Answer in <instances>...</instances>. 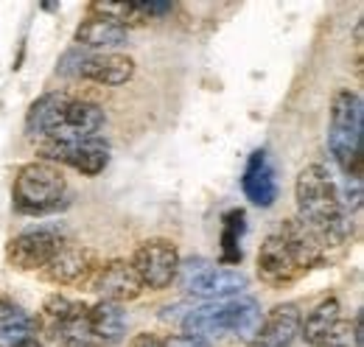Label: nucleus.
Listing matches in <instances>:
<instances>
[{"instance_id":"1","label":"nucleus","mask_w":364,"mask_h":347,"mask_svg":"<svg viewBox=\"0 0 364 347\" xmlns=\"http://www.w3.org/2000/svg\"><path fill=\"white\" fill-rule=\"evenodd\" d=\"M294 199L300 208V221L322 241V247L325 244H342L348 238L350 221L345 213L339 188L325 166L311 163L297 174Z\"/></svg>"},{"instance_id":"2","label":"nucleus","mask_w":364,"mask_h":347,"mask_svg":"<svg viewBox=\"0 0 364 347\" xmlns=\"http://www.w3.org/2000/svg\"><path fill=\"white\" fill-rule=\"evenodd\" d=\"M180 322L182 333L188 336H238V339H252L258 325H261V305L252 297H232L219 303L191 305L182 311V316H171ZM168 319V322H171Z\"/></svg>"},{"instance_id":"3","label":"nucleus","mask_w":364,"mask_h":347,"mask_svg":"<svg viewBox=\"0 0 364 347\" xmlns=\"http://www.w3.org/2000/svg\"><path fill=\"white\" fill-rule=\"evenodd\" d=\"M364 104L356 90H339L331 104L328 149L348 179H362Z\"/></svg>"},{"instance_id":"4","label":"nucleus","mask_w":364,"mask_h":347,"mask_svg":"<svg viewBox=\"0 0 364 347\" xmlns=\"http://www.w3.org/2000/svg\"><path fill=\"white\" fill-rule=\"evenodd\" d=\"M65 193H68V182H65L62 171L43 160L26 163L17 171L14 188H11L14 210L23 216H46L50 210H56L62 205Z\"/></svg>"},{"instance_id":"5","label":"nucleus","mask_w":364,"mask_h":347,"mask_svg":"<svg viewBox=\"0 0 364 347\" xmlns=\"http://www.w3.org/2000/svg\"><path fill=\"white\" fill-rule=\"evenodd\" d=\"M180 283L182 289L193 297H202L208 303L232 300L241 297L250 289V277L238 269H230L222 263H210L205 258H191L180 263Z\"/></svg>"},{"instance_id":"6","label":"nucleus","mask_w":364,"mask_h":347,"mask_svg":"<svg viewBox=\"0 0 364 347\" xmlns=\"http://www.w3.org/2000/svg\"><path fill=\"white\" fill-rule=\"evenodd\" d=\"M180 252L174 247V241L168 238H149L143 241L135 250V266L137 277L143 280V286L160 292V289H168L180 272Z\"/></svg>"},{"instance_id":"7","label":"nucleus","mask_w":364,"mask_h":347,"mask_svg":"<svg viewBox=\"0 0 364 347\" xmlns=\"http://www.w3.org/2000/svg\"><path fill=\"white\" fill-rule=\"evenodd\" d=\"M65 244L68 241L59 227H37V230H26V233L14 235L9 241L6 255L14 269L31 272V269H43Z\"/></svg>"},{"instance_id":"8","label":"nucleus","mask_w":364,"mask_h":347,"mask_svg":"<svg viewBox=\"0 0 364 347\" xmlns=\"http://www.w3.org/2000/svg\"><path fill=\"white\" fill-rule=\"evenodd\" d=\"M40 154H43V163H62V166H70L76 171L95 176L107 169L109 163V146L98 137L90 140H70V143H62V140H46L40 146Z\"/></svg>"},{"instance_id":"9","label":"nucleus","mask_w":364,"mask_h":347,"mask_svg":"<svg viewBox=\"0 0 364 347\" xmlns=\"http://www.w3.org/2000/svg\"><path fill=\"white\" fill-rule=\"evenodd\" d=\"M309 269L297 260V255L291 252V247L280 238V235H269L264 244H261V252H258V274L264 283L269 286H289L294 283L297 277H303Z\"/></svg>"},{"instance_id":"10","label":"nucleus","mask_w":364,"mask_h":347,"mask_svg":"<svg viewBox=\"0 0 364 347\" xmlns=\"http://www.w3.org/2000/svg\"><path fill=\"white\" fill-rule=\"evenodd\" d=\"M300 322H303V314L294 303L274 305L261 319L255 336L247 342V347H291L300 336Z\"/></svg>"},{"instance_id":"11","label":"nucleus","mask_w":364,"mask_h":347,"mask_svg":"<svg viewBox=\"0 0 364 347\" xmlns=\"http://www.w3.org/2000/svg\"><path fill=\"white\" fill-rule=\"evenodd\" d=\"M95 292L107 300V303H129V300H137L140 292L146 289L143 280L137 277L135 266L127 263V260H109L107 266H101L98 277H95Z\"/></svg>"},{"instance_id":"12","label":"nucleus","mask_w":364,"mask_h":347,"mask_svg":"<svg viewBox=\"0 0 364 347\" xmlns=\"http://www.w3.org/2000/svg\"><path fill=\"white\" fill-rule=\"evenodd\" d=\"M101 127H104V110L92 101L73 98L65 110V118H62L59 129L53 132V137H48V140H62V143L90 140V137H98Z\"/></svg>"},{"instance_id":"13","label":"nucleus","mask_w":364,"mask_h":347,"mask_svg":"<svg viewBox=\"0 0 364 347\" xmlns=\"http://www.w3.org/2000/svg\"><path fill=\"white\" fill-rule=\"evenodd\" d=\"M79 76L104 87H121L135 76V62L124 53H85L79 65Z\"/></svg>"},{"instance_id":"14","label":"nucleus","mask_w":364,"mask_h":347,"mask_svg":"<svg viewBox=\"0 0 364 347\" xmlns=\"http://www.w3.org/2000/svg\"><path fill=\"white\" fill-rule=\"evenodd\" d=\"M241 191L255 208H272L277 199V179L267 151H252L241 176Z\"/></svg>"},{"instance_id":"15","label":"nucleus","mask_w":364,"mask_h":347,"mask_svg":"<svg viewBox=\"0 0 364 347\" xmlns=\"http://www.w3.org/2000/svg\"><path fill=\"white\" fill-rule=\"evenodd\" d=\"M92 269V255L87 250H79V247H70L65 244L53 258L43 266V277L56 283V286H76L82 283Z\"/></svg>"},{"instance_id":"16","label":"nucleus","mask_w":364,"mask_h":347,"mask_svg":"<svg viewBox=\"0 0 364 347\" xmlns=\"http://www.w3.org/2000/svg\"><path fill=\"white\" fill-rule=\"evenodd\" d=\"M73 101L70 92H46L43 98H37L31 107H28V115H26V132L31 134H46L53 137V132L59 129L62 118H65V110L68 104Z\"/></svg>"},{"instance_id":"17","label":"nucleus","mask_w":364,"mask_h":347,"mask_svg":"<svg viewBox=\"0 0 364 347\" xmlns=\"http://www.w3.org/2000/svg\"><path fill=\"white\" fill-rule=\"evenodd\" d=\"M73 40H76L79 48H92V50H98V53H107L109 48H121V45L129 43V31H127L124 26H118V23H112V20L95 14V17H87V20L76 28Z\"/></svg>"},{"instance_id":"18","label":"nucleus","mask_w":364,"mask_h":347,"mask_svg":"<svg viewBox=\"0 0 364 347\" xmlns=\"http://www.w3.org/2000/svg\"><path fill=\"white\" fill-rule=\"evenodd\" d=\"M87 328H90V336L101 345H115L124 339L127 333V311L115 303H95L92 308H87Z\"/></svg>"},{"instance_id":"19","label":"nucleus","mask_w":364,"mask_h":347,"mask_svg":"<svg viewBox=\"0 0 364 347\" xmlns=\"http://www.w3.org/2000/svg\"><path fill=\"white\" fill-rule=\"evenodd\" d=\"M277 235L291 247V252L297 255V260H300L306 269H311L314 263L322 260V241H319L317 235H314L300 218H289Z\"/></svg>"},{"instance_id":"20","label":"nucleus","mask_w":364,"mask_h":347,"mask_svg":"<svg viewBox=\"0 0 364 347\" xmlns=\"http://www.w3.org/2000/svg\"><path fill=\"white\" fill-rule=\"evenodd\" d=\"M37 319H31L20 305L0 297V347H14L23 339L34 336Z\"/></svg>"},{"instance_id":"21","label":"nucleus","mask_w":364,"mask_h":347,"mask_svg":"<svg viewBox=\"0 0 364 347\" xmlns=\"http://www.w3.org/2000/svg\"><path fill=\"white\" fill-rule=\"evenodd\" d=\"M336 322H339V300H336V297H328V300H322L314 311H309V316L300 322V336L311 347H317L319 342L325 339V333H328Z\"/></svg>"},{"instance_id":"22","label":"nucleus","mask_w":364,"mask_h":347,"mask_svg":"<svg viewBox=\"0 0 364 347\" xmlns=\"http://www.w3.org/2000/svg\"><path fill=\"white\" fill-rule=\"evenodd\" d=\"M241 235H244V210H228L222 221V266L241 263Z\"/></svg>"},{"instance_id":"23","label":"nucleus","mask_w":364,"mask_h":347,"mask_svg":"<svg viewBox=\"0 0 364 347\" xmlns=\"http://www.w3.org/2000/svg\"><path fill=\"white\" fill-rule=\"evenodd\" d=\"M92 11H98V17H107L118 26H124L129 31V26H143L146 23V14L140 11V3L137 0H98L92 3Z\"/></svg>"},{"instance_id":"24","label":"nucleus","mask_w":364,"mask_h":347,"mask_svg":"<svg viewBox=\"0 0 364 347\" xmlns=\"http://www.w3.org/2000/svg\"><path fill=\"white\" fill-rule=\"evenodd\" d=\"M43 314H46V319L50 322V328H56V325H65V322H73V319L85 316L87 314V305L76 303V300H70L65 294H50L46 300V305H43Z\"/></svg>"},{"instance_id":"25","label":"nucleus","mask_w":364,"mask_h":347,"mask_svg":"<svg viewBox=\"0 0 364 347\" xmlns=\"http://www.w3.org/2000/svg\"><path fill=\"white\" fill-rule=\"evenodd\" d=\"M317 347H362V345H359V339H356L353 322L339 319V322L325 333V339H322Z\"/></svg>"},{"instance_id":"26","label":"nucleus","mask_w":364,"mask_h":347,"mask_svg":"<svg viewBox=\"0 0 364 347\" xmlns=\"http://www.w3.org/2000/svg\"><path fill=\"white\" fill-rule=\"evenodd\" d=\"M166 347H210L208 339H199V336H188V333H177V336H168L163 339Z\"/></svg>"},{"instance_id":"27","label":"nucleus","mask_w":364,"mask_h":347,"mask_svg":"<svg viewBox=\"0 0 364 347\" xmlns=\"http://www.w3.org/2000/svg\"><path fill=\"white\" fill-rule=\"evenodd\" d=\"M129 347H166V342L160 336H154V333H137V336L129 339Z\"/></svg>"},{"instance_id":"28","label":"nucleus","mask_w":364,"mask_h":347,"mask_svg":"<svg viewBox=\"0 0 364 347\" xmlns=\"http://www.w3.org/2000/svg\"><path fill=\"white\" fill-rule=\"evenodd\" d=\"M14 347H43V345H40V342H37L34 336H28V339H23L20 345H14Z\"/></svg>"},{"instance_id":"29","label":"nucleus","mask_w":364,"mask_h":347,"mask_svg":"<svg viewBox=\"0 0 364 347\" xmlns=\"http://www.w3.org/2000/svg\"><path fill=\"white\" fill-rule=\"evenodd\" d=\"M90 347H107V345H101V342H95V345H90Z\"/></svg>"}]
</instances>
